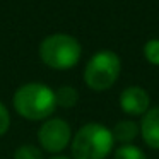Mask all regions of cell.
Returning a JSON list of instances; mask_svg holds the SVG:
<instances>
[{
    "mask_svg": "<svg viewBox=\"0 0 159 159\" xmlns=\"http://www.w3.org/2000/svg\"><path fill=\"white\" fill-rule=\"evenodd\" d=\"M17 115L31 121H39L50 118L57 108L55 91H52L46 84L28 82L22 84L12 98Z\"/></svg>",
    "mask_w": 159,
    "mask_h": 159,
    "instance_id": "1",
    "label": "cell"
},
{
    "mask_svg": "<svg viewBox=\"0 0 159 159\" xmlns=\"http://www.w3.org/2000/svg\"><path fill=\"white\" fill-rule=\"evenodd\" d=\"M50 159H70V157H67V156H53V157H50Z\"/></svg>",
    "mask_w": 159,
    "mask_h": 159,
    "instance_id": "14",
    "label": "cell"
},
{
    "mask_svg": "<svg viewBox=\"0 0 159 159\" xmlns=\"http://www.w3.org/2000/svg\"><path fill=\"white\" fill-rule=\"evenodd\" d=\"M121 62L115 52L103 50L94 53L84 69V82L93 91H106L120 77Z\"/></svg>",
    "mask_w": 159,
    "mask_h": 159,
    "instance_id": "4",
    "label": "cell"
},
{
    "mask_svg": "<svg viewBox=\"0 0 159 159\" xmlns=\"http://www.w3.org/2000/svg\"><path fill=\"white\" fill-rule=\"evenodd\" d=\"M38 142L43 151L58 154L72 142L70 125L62 118H48L38 130Z\"/></svg>",
    "mask_w": 159,
    "mask_h": 159,
    "instance_id": "5",
    "label": "cell"
},
{
    "mask_svg": "<svg viewBox=\"0 0 159 159\" xmlns=\"http://www.w3.org/2000/svg\"><path fill=\"white\" fill-rule=\"evenodd\" d=\"M144 57L149 63L159 67V39H149L144 45Z\"/></svg>",
    "mask_w": 159,
    "mask_h": 159,
    "instance_id": "12",
    "label": "cell"
},
{
    "mask_svg": "<svg viewBox=\"0 0 159 159\" xmlns=\"http://www.w3.org/2000/svg\"><path fill=\"white\" fill-rule=\"evenodd\" d=\"M55 101L60 108H74L79 101V93L72 86H62L55 91Z\"/></svg>",
    "mask_w": 159,
    "mask_h": 159,
    "instance_id": "9",
    "label": "cell"
},
{
    "mask_svg": "<svg viewBox=\"0 0 159 159\" xmlns=\"http://www.w3.org/2000/svg\"><path fill=\"white\" fill-rule=\"evenodd\" d=\"M14 159H45L43 151L33 144H22L21 147L16 149Z\"/></svg>",
    "mask_w": 159,
    "mask_h": 159,
    "instance_id": "11",
    "label": "cell"
},
{
    "mask_svg": "<svg viewBox=\"0 0 159 159\" xmlns=\"http://www.w3.org/2000/svg\"><path fill=\"white\" fill-rule=\"evenodd\" d=\"M113 159H147V157L142 152V149H139L137 145L127 144V145H120L115 151Z\"/></svg>",
    "mask_w": 159,
    "mask_h": 159,
    "instance_id": "10",
    "label": "cell"
},
{
    "mask_svg": "<svg viewBox=\"0 0 159 159\" xmlns=\"http://www.w3.org/2000/svg\"><path fill=\"white\" fill-rule=\"evenodd\" d=\"M111 134L116 142H121V145H127L140 134V128H139V123H135L134 120H121L115 123Z\"/></svg>",
    "mask_w": 159,
    "mask_h": 159,
    "instance_id": "8",
    "label": "cell"
},
{
    "mask_svg": "<svg viewBox=\"0 0 159 159\" xmlns=\"http://www.w3.org/2000/svg\"><path fill=\"white\" fill-rule=\"evenodd\" d=\"M9 127H11V115H9L5 104L0 101V137L4 134H7Z\"/></svg>",
    "mask_w": 159,
    "mask_h": 159,
    "instance_id": "13",
    "label": "cell"
},
{
    "mask_svg": "<svg viewBox=\"0 0 159 159\" xmlns=\"http://www.w3.org/2000/svg\"><path fill=\"white\" fill-rule=\"evenodd\" d=\"M115 139L108 127L96 121L86 123L75 132L70 142L72 159H106Z\"/></svg>",
    "mask_w": 159,
    "mask_h": 159,
    "instance_id": "2",
    "label": "cell"
},
{
    "mask_svg": "<svg viewBox=\"0 0 159 159\" xmlns=\"http://www.w3.org/2000/svg\"><path fill=\"white\" fill-rule=\"evenodd\" d=\"M39 58L46 67L55 70H67L79 63L82 46L79 39L65 33L50 34L39 43Z\"/></svg>",
    "mask_w": 159,
    "mask_h": 159,
    "instance_id": "3",
    "label": "cell"
},
{
    "mask_svg": "<svg viewBox=\"0 0 159 159\" xmlns=\"http://www.w3.org/2000/svg\"><path fill=\"white\" fill-rule=\"evenodd\" d=\"M149 104H151L149 93L142 89L140 86H130L123 89L120 94V108L132 116L144 115L149 110Z\"/></svg>",
    "mask_w": 159,
    "mask_h": 159,
    "instance_id": "6",
    "label": "cell"
},
{
    "mask_svg": "<svg viewBox=\"0 0 159 159\" xmlns=\"http://www.w3.org/2000/svg\"><path fill=\"white\" fill-rule=\"evenodd\" d=\"M140 135L151 149H159V106L149 108L139 123Z\"/></svg>",
    "mask_w": 159,
    "mask_h": 159,
    "instance_id": "7",
    "label": "cell"
}]
</instances>
